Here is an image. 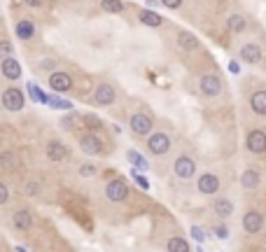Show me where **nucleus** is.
<instances>
[{
	"label": "nucleus",
	"mask_w": 266,
	"mask_h": 252,
	"mask_svg": "<svg viewBox=\"0 0 266 252\" xmlns=\"http://www.w3.org/2000/svg\"><path fill=\"white\" fill-rule=\"evenodd\" d=\"M219 189V178L215 173H203L199 178V192L201 194H208V196H210V194H215Z\"/></svg>",
	"instance_id": "14"
},
{
	"label": "nucleus",
	"mask_w": 266,
	"mask_h": 252,
	"mask_svg": "<svg viewBox=\"0 0 266 252\" xmlns=\"http://www.w3.org/2000/svg\"><path fill=\"white\" fill-rule=\"evenodd\" d=\"M61 126H63V129H73V126H75V117H66V119L61 121Z\"/></svg>",
	"instance_id": "40"
},
{
	"label": "nucleus",
	"mask_w": 266,
	"mask_h": 252,
	"mask_svg": "<svg viewBox=\"0 0 266 252\" xmlns=\"http://www.w3.org/2000/svg\"><path fill=\"white\" fill-rule=\"evenodd\" d=\"M250 105L257 114H266V91H257L252 98H250Z\"/></svg>",
	"instance_id": "21"
},
{
	"label": "nucleus",
	"mask_w": 266,
	"mask_h": 252,
	"mask_svg": "<svg viewBox=\"0 0 266 252\" xmlns=\"http://www.w3.org/2000/svg\"><path fill=\"white\" fill-rule=\"evenodd\" d=\"M115 98H117V91H115V87H112V84H108V82L98 84L96 91H94V103H96V105H101V108H105V105H112V103H115Z\"/></svg>",
	"instance_id": "5"
},
{
	"label": "nucleus",
	"mask_w": 266,
	"mask_h": 252,
	"mask_svg": "<svg viewBox=\"0 0 266 252\" xmlns=\"http://www.w3.org/2000/svg\"><path fill=\"white\" fill-rule=\"evenodd\" d=\"M229 72H234V75H238V72H241V66H238L236 61H231V63H229Z\"/></svg>",
	"instance_id": "41"
},
{
	"label": "nucleus",
	"mask_w": 266,
	"mask_h": 252,
	"mask_svg": "<svg viewBox=\"0 0 266 252\" xmlns=\"http://www.w3.org/2000/svg\"><path fill=\"white\" fill-rule=\"evenodd\" d=\"M26 91H28V96L33 98V101H37V103H47V96H45L42 91L37 89L35 84H28V87H26Z\"/></svg>",
	"instance_id": "30"
},
{
	"label": "nucleus",
	"mask_w": 266,
	"mask_h": 252,
	"mask_svg": "<svg viewBox=\"0 0 266 252\" xmlns=\"http://www.w3.org/2000/svg\"><path fill=\"white\" fill-rule=\"evenodd\" d=\"M7 198H10V192H7V187L0 182V205H5Z\"/></svg>",
	"instance_id": "38"
},
{
	"label": "nucleus",
	"mask_w": 266,
	"mask_h": 252,
	"mask_svg": "<svg viewBox=\"0 0 266 252\" xmlns=\"http://www.w3.org/2000/svg\"><path fill=\"white\" fill-rule=\"evenodd\" d=\"M128 185L124 180H119V178H115V180H110L108 185H105V196L112 201V203H121V201H126L128 198Z\"/></svg>",
	"instance_id": "1"
},
{
	"label": "nucleus",
	"mask_w": 266,
	"mask_h": 252,
	"mask_svg": "<svg viewBox=\"0 0 266 252\" xmlns=\"http://www.w3.org/2000/svg\"><path fill=\"white\" fill-rule=\"evenodd\" d=\"M45 152H47V159H49V161H56V163L63 161V159L68 156L66 145L61 143V140H49V143H47V150H45Z\"/></svg>",
	"instance_id": "15"
},
{
	"label": "nucleus",
	"mask_w": 266,
	"mask_h": 252,
	"mask_svg": "<svg viewBox=\"0 0 266 252\" xmlns=\"http://www.w3.org/2000/svg\"><path fill=\"white\" fill-rule=\"evenodd\" d=\"M229 30L231 33H243L245 30V17H241V14H234V17H229Z\"/></svg>",
	"instance_id": "27"
},
{
	"label": "nucleus",
	"mask_w": 266,
	"mask_h": 252,
	"mask_svg": "<svg viewBox=\"0 0 266 252\" xmlns=\"http://www.w3.org/2000/svg\"><path fill=\"white\" fill-rule=\"evenodd\" d=\"M19 159L17 154H12V152H5V154H0V168L3 171H12V168H17Z\"/></svg>",
	"instance_id": "24"
},
{
	"label": "nucleus",
	"mask_w": 266,
	"mask_h": 252,
	"mask_svg": "<svg viewBox=\"0 0 266 252\" xmlns=\"http://www.w3.org/2000/svg\"><path fill=\"white\" fill-rule=\"evenodd\" d=\"M12 227L17 231H28L33 227V215H30L28 208H19L12 213Z\"/></svg>",
	"instance_id": "9"
},
{
	"label": "nucleus",
	"mask_w": 266,
	"mask_h": 252,
	"mask_svg": "<svg viewBox=\"0 0 266 252\" xmlns=\"http://www.w3.org/2000/svg\"><path fill=\"white\" fill-rule=\"evenodd\" d=\"M54 68H56V61L54 59H45L42 63H40V70H52V72H54Z\"/></svg>",
	"instance_id": "37"
},
{
	"label": "nucleus",
	"mask_w": 266,
	"mask_h": 252,
	"mask_svg": "<svg viewBox=\"0 0 266 252\" xmlns=\"http://www.w3.org/2000/svg\"><path fill=\"white\" fill-rule=\"evenodd\" d=\"M24 103H26L24 91L17 89V87H10V89L3 94V108L10 110V112H19V110H24Z\"/></svg>",
	"instance_id": "2"
},
{
	"label": "nucleus",
	"mask_w": 266,
	"mask_h": 252,
	"mask_svg": "<svg viewBox=\"0 0 266 252\" xmlns=\"http://www.w3.org/2000/svg\"><path fill=\"white\" fill-rule=\"evenodd\" d=\"M166 250L168 252H189V243L185 238H180V236H175V238H170L168 243H166Z\"/></svg>",
	"instance_id": "22"
},
{
	"label": "nucleus",
	"mask_w": 266,
	"mask_h": 252,
	"mask_svg": "<svg viewBox=\"0 0 266 252\" xmlns=\"http://www.w3.org/2000/svg\"><path fill=\"white\" fill-rule=\"evenodd\" d=\"M166 7H170V10H178V7L182 5V0H161Z\"/></svg>",
	"instance_id": "39"
},
{
	"label": "nucleus",
	"mask_w": 266,
	"mask_h": 252,
	"mask_svg": "<svg viewBox=\"0 0 266 252\" xmlns=\"http://www.w3.org/2000/svg\"><path fill=\"white\" fill-rule=\"evenodd\" d=\"M192 236L196 243H203V240H206V234L201 231V227H192Z\"/></svg>",
	"instance_id": "35"
},
{
	"label": "nucleus",
	"mask_w": 266,
	"mask_h": 252,
	"mask_svg": "<svg viewBox=\"0 0 266 252\" xmlns=\"http://www.w3.org/2000/svg\"><path fill=\"white\" fill-rule=\"evenodd\" d=\"M131 173H133V180L138 182V185L143 187V189H150V182H147L145 178H143V175H138V168H136V171H131Z\"/></svg>",
	"instance_id": "34"
},
{
	"label": "nucleus",
	"mask_w": 266,
	"mask_h": 252,
	"mask_svg": "<svg viewBox=\"0 0 266 252\" xmlns=\"http://www.w3.org/2000/svg\"><path fill=\"white\" fill-rule=\"evenodd\" d=\"M178 45L185 52H194V49L199 47V37L194 35V33H189V30H182V33H178Z\"/></svg>",
	"instance_id": "17"
},
{
	"label": "nucleus",
	"mask_w": 266,
	"mask_h": 252,
	"mask_svg": "<svg viewBox=\"0 0 266 252\" xmlns=\"http://www.w3.org/2000/svg\"><path fill=\"white\" fill-rule=\"evenodd\" d=\"M241 185L245 187V189H254V187L259 185V173H257V171H245L241 178Z\"/></svg>",
	"instance_id": "23"
},
{
	"label": "nucleus",
	"mask_w": 266,
	"mask_h": 252,
	"mask_svg": "<svg viewBox=\"0 0 266 252\" xmlns=\"http://www.w3.org/2000/svg\"><path fill=\"white\" fill-rule=\"evenodd\" d=\"M0 70L5 75L7 79H19L21 77V63H19L14 56H5L3 63H0Z\"/></svg>",
	"instance_id": "13"
},
{
	"label": "nucleus",
	"mask_w": 266,
	"mask_h": 252,
	"mask_svg": "<svg viewBox=\"0 0 266 252\" xmlns=\"http://www.w3.org/2000/svg\"><path fill=\"white\" fill-rule=\"evenodd\" d=\"M79 150L84 152V154L89 156H101L103 154V143H101V138H98L96 133H84L82 138H79Z\"/></svg>",
	"instance_id": "4"
},
{
	"label": "nucleus",
	"mask_w": 266,
	"mask_h": 252,
	"mask_svg": "<svg viewBox=\"0 0 266 252\" xmlns=\"http://www.w3.org/2000/svg\"><path fill=\"white\" fill-rule=\"evenodd\" d=\"M215 236H217V238H229V229L224 227V224H219V227H215Z\"/></svg>",
	"instance_id": "36"
},
{
	"label": "nucleus",
	"mask_w": 266,
	"mask_h": 252,
	"mask_svg": "<svg viewBox=\"0 0 266 252\" xmlns=\"http://www.w3.org/2000/svg\"><path fill=\"white\" fill-rule=\"evenodd\" d=\"M147 150L152 152V154H157V156H161V154H166V152L170 150V138L166 136V133H152L150 138H147Z\"/></svg>",
	"instance_id": "6"
},
{
	"label": "nucleus",
	"mask_w": 266,
	"mask_h": 252,
	"mask_svg": "<svg viewBox=\"0 0 266 252\" xmlns=\"http://www.w3.org/2000/svg\"><path fill=\"white\" fill-rule=\"evenodd\" d=\"M261 227H264V217H261L257 210H248V213L243 215V229H245L248 234H259Z\"/></svg>",
	"instance_id": "10"
},
{
	"label": "nucleus",
	"mask_w": 266,
	"mask_h": 252,
	"mask_svg": "<svg viewBox=\"0 0 266 252\" xmlns=\"http://www.w3.org/2000/svg\"><path fill=\"white\" fill-rule=\"evenodd\" d=\"M140 24L150 26V28H159V26L163 24V19L159 17L157 12H152V10H143V12H140Z\"/></svg>",
	"instance_id": "20"
},
{
	"label": "nucleus",
	"mask_w": 266,
	"mask_h": 252,
	"mask_svg": "<svg viewBox=\"0 0 266 252\" xmlns=\"http://www.w3.org/2000/svg\"><path fill=\"white\" fill-rule=\"evenodd\" d=\"M35 35V24L24 19V21H19L17 24V37L19 40H30V37Z\"/></svg>",
	"instance_id": "18"
},
{
	"label": "nucleus",
	"mask_w": 266,
	"mask_h": 252,
	"mask_svg": "<svg viewBox=\"0 0 266 252\" xmlns=\"http://www.w3.org/2000/svg\"><path fill=\"white\" fill-rule=\"evenodd\" d=\"M215 213H217V217L227 220V217L234 215V203H231L229 198H217L215 201Z\"/></svg>",
	"instance_id": "19"
},
{
	"label": "nucleus",
	"mask_w": 266,
	"mask_h": 252,
	"mask_svg": "<svg viewBox=\"0 0 266 252\" xmlns=\"http://www.w3.org/2000/svg\"><path fill=\"white\" fill-rule=\"evenodd\" d=\"M241 59L248 61V63H259V61H261V49H259V45H254V42L243 45V47H241Z\"/></svg>",
	"instance_id": "16"
},
{
	"label": "nucleus",
	"mask_w": 266,
	"mask_h": 252,
	"mask_svg": "<svg viewBox=\"0 0 266 252\" xmlns=\"http://www.w3.org/2000/svg\"><path fill=\"white\" fill-rule=\"evenodd\" d=\"M245 145H248V150L252 152V154H264L266 152V133L259 131V129H257V131H250Z\"/></svg>",
	"instance_id": "8"
},
{
	"label": "nucleus",
	"mask_w": 266,
	"mask_h": 252,
	"mask_svg": "<svg viewBox=\"0 0 266 252\" xmlns=\"http://www.w3.org/2000/svg\"><path fill=\"white\" fill-rule=\"evenodd\" d=\"M199 84H201V94L208 98L219 96V91H222V79L217 75H203Z\"/></svg>",
	"instance_id": "7"
},
{
	"label": "nucleus",
	"mask_w": 266,
	"mask_h": 252,
	"mask_svg": "<svg viewBox=\"0 0 266 252\" xmlns=\"http://www.w3.org/2000/svg\"><path fill=\"white\" fill-rule=\"evenodd\" d=\"M0 56H3V59H5V56H12V42L0 40Z\"/></svg>",
	"instance_id": "33"
},
{
	"label": "nucleus",
	"mask_w": 266,
	"mask_h": 252,
	"mask_svg": "<svg viewBox=\"0 0 266 252\" xmlns=\"http://www.w3.org/2000/svg\"><path fill=\"white\" fill-rule=\"evenodd\" d=\"M126 156H128V161H131L136 168H140V171H147V168H150L147 159H143V156H140L136 150H128V152H126Z\"/></svg>",
	"instance_id": "26"
},
{
	"label": "nucleus",
	"mask_w": 266,
	"mask_h": 252,
	"mask_svg": "<svg viewBox=\"0 0 266 252\" xmlns=\"http://www.w3.org/2000/svg\"><path fill=\"white\" fill-rule=\"evenodd\" d=\"M49 87H52V89L54 91H61V94H63V91H70L73 89V77H70V75H68V72H52V75H49Z\"/></svg>",
	"instance_id": "11"
},
{
	"label": "nucleus",
	"mask_w": 266,
	"mask_h": 252,
	"mask_svg": "<svg viewBox=\"0 0 266 252\" xmlns=\"http://www.w3.org/2000/svg\"><path fill=\"white\" fill-rule=\"evenodd\" d=\"M79 175H82V178L96 175V166H94V163H82V166H79Z\"/></svg>",
	"instance_id": "32"
},
{
	"label": "nucleus",
	"mask_w": 266,
	"mask_h": 252,
	"mask_svg": "<svg viewBox=\"0 0 266 252\" xmlns=\"http://www.w3.org/2000/svg\"><path fill=\"white\" fill-rule=\"evenodd\" d=\"M173 173L180 178V180H192L194 173H196V163H194L192 156L182 154L175 159V163H173Z\"/></svg>",
	"instance_id": "3"
},
{
	"label": "nucleus",
	"mask_w": 266,
	"mask_h": 252,
	"mask_svg": "<svg viewBox=\"0 0 266 252\" xmlns=\"http://www.w3.org/2000/svg\"><path fill=\"white\" fill-rule=\"evenodd\" d=\"M40 189H42V187H40V182H26V196H37V194H40Z\"/></svg>",
	"instance_id": "31"
},
{
	"label": "nucleus",
	"mask_w": 266,
	"mask_h": 252,
	"mask_svg": "<svg viewBox=\"0 0 266 252\" xmlns=\"http://www.w3.org/2000/svg\"><path fill=\"white\" fill-rule=\"evenodd\" d=\"M82 119H84V124H86V129H89V131H101V129H103V121L98 119L96 114H84Z\"/></svg>",
	"instance_id": "28"
},
{
	"label": "nucleus",
	"mask_w": 266,
	"mask_h": 252,
	"mask_svg": "<svg viewBox=\"0 0 266 252\" xmlns=\"http://www.w3.org/2000/svg\"><path fill=\"white\" fill-rule=\"evenodd\" d=\"M24 3L28 7H40V5H42V0H24Z\"/></svg>",
	"instance_id": "42"
},
{
	"label": "nucleus",
	"mask_w": 266,
	"mask_h": 252,
	"mask_svg": "<svg viewBox=\"0 0 266 252\" xmlns=\"http://www.w3.org/2000/svg\"><path fill=\"white\" fill-rule=\"evenodd\" d=\"M47 105L49 108H56V110H73V103L63 101V98H47Z\"/></svg>",
	"instance_id": "29"
},
{
	"label": "nucleus",
	"mask_w": 266,
	"mask_h": 252,
	"mask_svg": "<svg viewBox=\"0 0 266 252\" xmlns=\"http://www.w3.org/2000/svg\"><path fill=\"white\" fill-rule=\"evenodd\" d=\"M101 7H103L105 12H110V14L124 12V3H121V0H101Z\"/></svg>",
	"instance_id": "25"
},
{
	"label": "nucleus",
	"mask_w": 266,
	"mask_h": 252,
	"mask_svg": "<svg viewBox=\"0 0 266 252\" xmlns=\"http://www.w3.org/2000/svg\"><path fill=\"white\" fill-rule=\"evenodd\" d=\"M131 131L136 133V136H147V133L152 131V119L143 112H136L131 117Z\"/></svg>",
	"instance_id": "12"
}]
</instances>
